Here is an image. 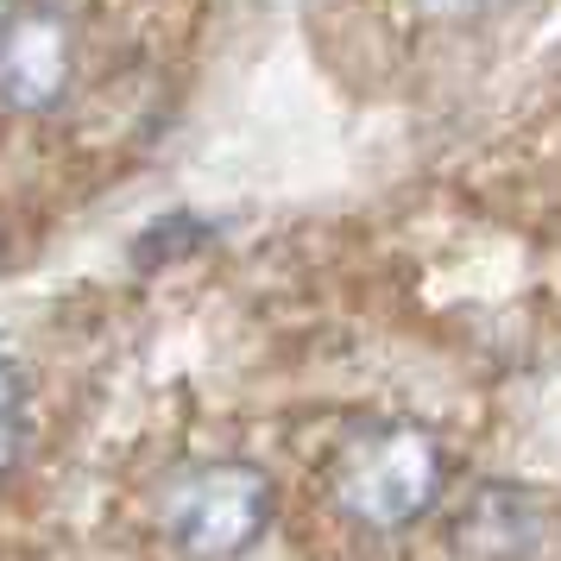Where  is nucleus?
I'll return each instance as SVG.
<instances>
[{
  "instance_id": "nucleus-4",
  "label": "nucleus",
  "mask_w": 561,
  "mask_h": 561,
  "mask_svg": "<svg viewBox=\"0 0 561 561\" xmlns=\"http://www.w3.org/2000/svg\"><path fill=\"white\" fill-rule=\"evenodd\" d=\"M448 549L460 561H536V549H542V499L530 485L480 480L448 517Z\"/></svg>"
},
{
  "instance_id": "nucleus-6",
  "label": "nucleus",
  "mask_w": 561,
  "mask_h": 561,
  "mask_svg": "<svg viewBox=\"0 0 561 561\" xmlns=\"http://www.w3.org/2000/svg\"><path fill=\"white\" fill-rule=\"evenodd\" d=\"M423 7H430V13H473L480 0H423Z\"/></svg>"
},
{
  "instance_id": "nucleus-5",
  "label": "nucleus",
  "mask_w": 561,
  "mask_h": 561,
  "mask_svg": "<svg viewBox=\"0 0 561 561\" xmlns=\"http://www.w3.org/2000/svg\"><path fill=\"white\" fill-rule=\"evenodd\" d=\"M32 448V385L13 359H0V485L20 473Z\"/></svg>"
},
{
  "instance_id": "nucleus-3",
  "label": "nucleus",
  "mask_w": 561,
  "mask_h": 561,
  "mask_svg": "<svg viewBox=\"0 0 561 561\" xmlns=\"http://www.w3.org/2000/svg\"><path fill=\"white\" fill-rule=\"evenodd\" d=\"M77 82V32L57 0H13L0 20V102L13 114H51Z\"/></svg>"
},
{
  "instance_id": "nucleus-2",
  "label": "nucleus",
  "mask_w": 561,
  "mask_h": 561,
  "mask_svg": "<svg viewBox=\"0 0 561 561\" xmlns=\"http://www.w3.org/2000/svg\"><path fill=\"white\" fill-rule=\"evenodd\" d=\"M278 492L265 467L240 455L183 460L158 492V530L178 561H240L247 549L265 542Z\"/></svg>"
},
{
  "instance_id": "nucleus-1",
  "label": "nucleus",
  "mask_w": 561,
  "mask_h": 561,
  "mask_svg": "<svg viewBox=\"0 0 561 561\" xmlns=\"http://www.w3.org/2000/svg\"><path fill=\"white\" fill-rule=\"evenodd\" d=\"M455 480V460L442 435L410 423V416H379L354 423L329 455V499L334 511L373 536H398L442 511Z\"/></svg>"
}]
</instances>
